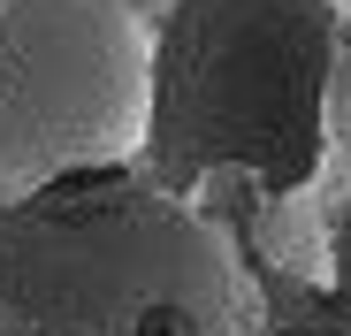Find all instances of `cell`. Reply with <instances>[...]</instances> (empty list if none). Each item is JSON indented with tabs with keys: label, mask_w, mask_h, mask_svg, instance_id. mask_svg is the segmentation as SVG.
Wrapping results in <instances>:
<instances>
[{
	"label": "cell",
	"mask_w": 351,
	"mask_h": 336,
	"mask_svg": "<svg viewBox=\"0 0 351 336\" xmlns=\"http://www.w3.org/2000/svg\"><path fill=\"white\" fill-rule=\"evenodd\" d=\"M0 321L16 336H260L267 291L214 214L107 168L0 206Z\"/></svg>",
	"instance_id": "1"
},
{
	"label": "cell",
	"mask_w": 351,
	"mask_h": 336,
	"mask_svg": "<svg viewBox=\"0 0 351 336\" xmlns=\"http://www.w3.org/2000/svg\"><path fill=\"white\" fill-rule=\"evenodd\" d=\"M328 168L351 176V0H343V31H336V69H328Z\"/></svg>",
	"instance_id": "5"
},
{
	"label": "cell",
	"mask_w": 351,
	"mask_h": 336,
	"mask_svg": "<svg viewBox=\"0 0 351 336\" xmlns=\"http://www.w3.org/2000/svg\"><path fill=\"white\" fill-rule=\"evenodd\" d=\"M114 8H130V16H138V23H160V16H168V8H176V0H114Z\"/></svg>",
	"instance_id": "7"
},
{
	"label": "cell",
	"mask_w": 351,
	"mask_h": 336,
	"mask_svg": "<svg viewBox=\"0 0 351 336\" xmlns=\"http://www.w3.org/2000/svg\"><path fill=\"white\" fill-rule=\"evenodd\" d=\"M153 23L114 0H0V206L145 160Z\"/></svg>",
	"instance_id": "3"
},
{
	"label": "cell",
	"mask_w": 351,
	"mask_h": 336,
	"mask_svg": "<svg viewBox=\"0 0 351 336\" xmlns=\"http://www.w3.org/2000/svg\"><path fill=\"white\" fill-rule=\"evenodd\" d=\"M328 283L351 298V191H343V206L328 214Z\"/></svg>",
	"instance_id": "6"
},
{
	"label": "cell",
	"mask_w": 351,
	"mask_h": 336,
	"mask_svg": "<svg viewBox=\"0 0 351 336\" xmlns=\"http://www.w3.org/2000/svg\"><path fill=\"white\" fill-rule=\"evenodd\" d=\"M0 336H16V328H8V321H0Z\"/></svg>",
	"instance_id": "8"
},
{
	"label": "cell",
	"mask_w": 351,
	"mask_h": 336,
	"mask_svg": "<svg viewBox=\"0 0 351 336\" xmlns=\"http://www.w3.org/2000/svg\"><path fill=\"white\" fill-rule=\"evenodd\" d=\"M267 298H282L260 336H351V298L336 283H275Z\"/></svg>",
	"instance_id": "4"
},
{
	"label": "cell",
	"mask_w": 351,
	"mask_h": 336,
	"mask_svg": "<svg viewBox=\"0 0 351 336\" xmlns=\"http://www.w3.org/2000/svg\"><path fill=\"white\" fill-rule=\"evenodd\" d=\"M336 0H176L153 23V130L138 176L191 199L252 184L306 199L328 168Z\"/></svg>",
	"instance_id": "2"
}]
</instances>
